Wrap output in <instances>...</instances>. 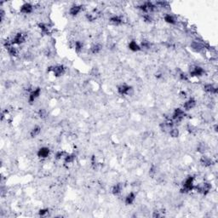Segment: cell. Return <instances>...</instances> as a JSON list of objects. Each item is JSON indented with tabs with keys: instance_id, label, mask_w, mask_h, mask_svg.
I'll return each instance as SVG.
<instances>
[{
	"instance_id": "1",
	"label": "cell",
	"mask_w": 218,
	"mask_h": 218,
	"mask_svg": "<svg viewBox=\"0 0 218 218\" xmlns=\"http://www.w3.org/2000/svg\"><path fill=\"white\" fill-rule=\"evenodd\" d=\"M194 177L190 176L188 177H187L184 182H182V193H189L191 191L194 190Z\"/></svg>"
},
{
	"instance_id": "2",
	"label": "cell",
	"mask_w": 218,
	"mask_h": 218,
	"mask_svg": "<svg viewBox=\"0 0 218 218\" xmlns=\"http://www.w3.org/2000/svg\"><path fill=\"white\" fill-rule=\"evenodd\" d=\"M185 116H186L185 111L183 109L178 107L174 110V112L172 113V116H171V119L174 121L175 124H177V123L182 121V119L185 118Z\"/></svg>"
},
{
	"instance_id": "3",
	"label": "cell",
	"mask_w": 218,
	"mask_h": 218,
	"mask_svg": "<svg viewBox=\"0 0 218 218\" xmlns=\"http://www.w3.org/2000/svg\"><path fill=\"white\" fill-rule=\"evenodd\" d=\"M52 72L56 77H61L66 73V67L63 65H56L53 66H49L48 69V73Z\"/></svg>"
},
{
	"instance_id": "4",
	"label": "cell",
	"mask_w": 218,
	"mask_h": 218,
	"mask_svg": "<svg viewBox=\"0 0 218 218\" xmlns=\"http://www.w3.org/2000/svg\"><path fill=\"white\" fill-rule=\"evenodd\" d=\"M26 35L24 34L23 32H18V33H16V35L14 36V38L11 39L13 45L14 44H17V45L22 44H24L25 42H26Z\"/></svg>"
},
{
	"instance_id": "5",
	"label": "cell",
	"mask_w": 218,
	"mask_h": 218,
	"mask_svg": "<svg viewBox=\"0 0 218 218\" xmlns=\"http://www.w3.org/2000/svg\"><path fill=\"white\" fill-rule=\"evenodd\" d=\"M41 94V88L38 87L36 89H33L29 93V96H28V102L30 104H32L33 102H35V101L39 97Z\"/></svg>"
},
{
	"instance_id": "6",
	"label": "cell",
	"mask_w": 218,
	"mask_h": 218,
	"mask_svg": "<svg viewBox=\"0 0 218 218\" xmlns=\"http://www.w3.org/2000/svg\"><path fill=\"white\" fill-rule=\"evenodd\" d=\"M204 68L201 66H193L190 71H189V75L191 77H201L204 74Z\"/></svg>"
},
{
	"instance_id": "7",
	"label": "cell",
	"mask_w": 218,
	"mask_h": 218,
	"mask_svg": "<svg viewBox=\"0 0 218 218\" xmlns=\"http://www.w3.org/2000/svg\"><path fill=\"white\" fill-rule=\"evenodd\" d=\"M132 90H133L132 87L125 84H121L118 87V92L121 96H129Z\"/></svg>"
},
{
	"instance_id": "8",
	"label": "cell",
	"mask_w": 218,
	"mask_h": 218,
	"mask_svg": "<svg viewBox=\"0 0 218 218\" xmlns=\"http://www.w3.org/2000/svg\"><path fill=\"white\" fill-rule=\"evenodd\" d=\"M33 9H34V7H33V5H32V4H30V3H24L21 6L20 12L22 13V14H25V15H28V14H31V13L33 12Z\"/></svg>"
},
{
	"instance_id": "9",
	"label": "cell",
	"mask_w": 218,
	"mask_h": 218,
	"mask_svg": "<svg viewBox=\"0 0 218 218\" xmlns=\"http://www.w3.org/2000/svg\"><path fill=\"white\" fill-rule=\"evenodd\" d=\"M49 154H50V150L49 148L48 147H40L38 152H37V155L39 159H47L49 156Z\"/></svg>"
},
{
	"instance_id": "10",
	"label": "cell",
	"mask_w": 218,
	"mask_h": 218,
	"mask_svg": "<svg viewBox=\"0 0 218 218\" xmlns=\"http://www.w3.org/2000/svg\"><path fill=\"white\" fill-rule=\"evenodd\" d=\"M196 101L194 100V98H189L188 100H187L186 101L184 102L183 104V109L184 111H189L191 109H193L196 106Z\"/></svg>"
},
{
	"instance_id": "11",
	"label": "cell",
	"mask_w": 218,
	"mask_h": 218,
	"mask_svg": "<svg viewBox=\"0 0 218 218\" xmlns=\"http://www.w3.org/2000/svg\"><path fill=\"white\" fill-rule=\"evenodd\" d=\"M83 9H84L83 5H78V4L73 5L69 9V15L72 16H77L81 11H83Z\"/></svg>"
},
{
	"instance_id": "12",
	"label": "cell",
	"mask_w": 218,
	"mask_h": 218,
	"mask_svg": "<svg viewBox=\"0 0 218 218\" xmlns=\"http://www.w3.org/2000/svg\"><path fill=\"white\" fill-rule=\"evenodd\" d=\"M204 90L207 93H210V94H214V95H217V94L218 89L217 87H215L213 84H206L204 86Z\"/></svg>"
},
{
	"instance_id": "13",
	"label": "cell",
	"mask_w": 218,
	"mask_h": 218,
	"mask_svg": "<svg viewBox=\"0 0 218 218\" xmlns=\"http://www.w3.org/2000/svg\"><path fill=\"white\" fill-rule=\"evenodd\" d=\"M136 198H137V196H136L135 193L130 192V193L125 197V199H124L125 204H126V205H131L133 203L136 201Z\"/></svg>"
},
{
	"instance_id": "14",
	"label": "cell",
	"mask_w": 218,
	"mask_h": 218,
	"mask_svg": "<svg viewBox=\"0 0 218 218\" xmlns=\"http://www.w3.org/2000/svg\"><path fill=\"white\" fill-rule=\"evenodd\" d=\"M164 21H165L166 23H168V24L170 25H176L177 24V19L175 18V16L170 15V14H166V15H164Z\"/></svg>"
},
{
	"instance_id": "15",
	"label": "cell",
	"mask_w": 218,
	"mask_h": 218,
	"mask_svg": "<svg viewBox=\"0 0 218 218\" xmlns=\"http://www.w3.org/2000/svg\"><path fill=\"white\" fill-rule=\"evenodd\" d=\"M191 48H192V49H193L194 51H195V52H201L203 49H204V45H203L201 43L194 41V42L191 44Z\"/></svg>"
},
{
	"instance_id": "16",
	"label": "cell",
	"mask_w": 218,
	"mask_h": 218,
	"mask_svg": "<svg viewBox=\"0 0 218 218\" xmlns=\"http://www.w3.org/2000/svg\"><path fill=\"white\" fill-rule=\"evenodd\" d=\"M212 159L209 158V157H207V156H202L201 157V159H200V164H202L203 166H204V167H210L212 165Z\"/></svg>"
},
{
	"instance_id": "17",
	"label": "cell",
	"mask_w": 218,
	"mask_h": 218,
	"mask_svg": "<svg viewBox=\"0 0 218 218\" xmlns=\"http://www.w3.org/2000/svg\"><path fill=\"white\" fill-rule=\"evenodd\" d=\"M109 21L112 23L113 25L115 26H119V25H121L124 21L123 18L119 16H112L110 19H109Z\"/></svg>"
},
{
	"instance_id": "18",
	"label": "cell",
	"mask_w": 218,
	"mask_h": 218,
	"mask_svg": "<svg viewBox=\"0 0 218 218\" xmlns=\"http://www.w3.org/2000/svg\"><path fill=\"white\" fill-rule=\"evenodd\" d=\"M128 47L133 52H137V51H140L142 49L141 46L135 40L130 41L129 43V44H128Z\"/></svg>"
},
{
	"instance_id": "19",
	"label": "cell",
	"mask_w": 218,
	"mask_h": 218,
	"mask_svg": "<svg viewBox=\"0 0 218 218\" xmlns=\"http://www.w3.org/2000/svg\"><path fill=\"white\" fill-rule=\"evenodd\" d=\"M101 50H102V45L101 44H94L90 47V52L94 55L99 54Z\"/></svg>"
},
{
	"instance_id": "20",
	"label": "cell",
	"mask_w": 218,
	"mask_h": 218,
	"mask_svg": "<svg viewBox=\"0 0 218 218\" xmlns=\"http://www.w3.org/2000/svg\"><path fill=\"white\" fill-rule=\"evenodd\" d=\"M123 190V184L122 183H117L112 188V193L113 195H119L122 193Z\"/></svg>"
},
{
	"instance_id": "21",
	"label": "cell",
	"mask_w": 218,
	"mask_h": 218,
	"mask_svg": "<svg viewBox=\"0 0 218 218\" xmlns=\"http://www.w3.org/2000/svg\"><path fill=\"white\" fill-rule=\"evenodd\" d=\"M41 133V127L40 126H34L31 130H30V137L32 138L37 137L38 136H39Z\"/></svg>"
},
{
	"instance_id": "22",
	"label": "cell",
	"mask_w": 218,
	"mask_h": 218,
	"mask_svg": "<svg viewBox=\"0 0 218 218\" xmlns=\"http://www.w3.org/2000/svg\"><path fill=\"white\" fill-rule=\"evenodd\" d=\"M76 159V154H67V155L65 157L64 163L65 164H72Z\"/></svg>"
},
{
	"instance_id": "23",
	"label": "cell",
	"mask_w": 218,
	"mask_h": 218,
	"mask_svg": "<svg viewBox=\"0 0 218 218\" xmlns=\"http://www.w3.org/2000/svg\"><path fill=\"white\" fill-rule=\"evenodd\" d=\"M7 51H8L9 55L11 56H17L19 55V50L18 49L15 47L14 45L10 46L9 48L7 49Z\"/></svg>"
},
{
	"instance_id": "24",
	"label": "cell",
	"mask_w": 218,
	"mask_h": 218,
	"mask_svg": "<svg viewBox=\"0 0 218 218\" xmlns=\"http://www.w3.org/2000/svg\"><path fill=\"white\" fill-rule=\"evenodd\" d=\"M39 29H40L41 32H43V33L47 34V35L49 33V27L48 24L43 23V22H42V23H39Z\"/></svg>"
},
{
	"instance_id": "25",
	"label": "cell",
	"mask_w": 218,
	"mask_h": 218,
	"mask_svg": "<svg viewBox=\"0 0 218 218\" xmlns=\"http://www.w3.org/2000/svg\"><path fill=\"white\" fill-rule=\"evenodd\" d=\"M84 49V43L82 41L77 40L75 42V46H74V49L77 53H80L82 52Z\"/></svg>"
},
{
	"instance_id": "26",
	"label": "cell",
	"mask_w": 218,
	"mask_h": 218,
	"mask_svg": "<svg viewBox=\"0 0 218 218\" xmlns=\"http://www.w3.org/2000/svg\"><path fill=\"white\" fill-rule=\"evenodd\" d=\"M67 155V153L66 152H65L63 150H61V151H58L56 153V155H55V159H56V160H60V159H64L65 157Z\"/></svg>"
},
{
	"instance_id": "27",
	"label": "cell",
	"mask_w": 218,
	"mask_h": 218,
	"mask_svg": "<svg viewBox=\"0 0 218 218\" xmlns=\"http://www.w3.org/2000/svg\"><path fill=\"white\" fill-rule=\"evenodd\" d=\"M38 115L41 119H46L48 117V113L46 111V109L44 108H39L38 111Z\"/></svg>"
},
{
	"instance_id": "28",
	"label": "cell",
	"mask_w": 218,
	"mask_h": 218,
	"mask_svg": "<svg viewBox=\"0 0 218 218\" xmlns=\"http://www.w3.org/2000/svg\"><path fill=\"white\" fill-rule=\"evenodd\" d=\"M169 133H170V136L172 138H177L179 137V135H180V131H179V129L177 128H172L169 131Z\"/></svg>"
},
{
	"instance_id": "29",
	"label": "cell",
	"mask_w": 218,
	"mask_h": 218,
	"mask_svg": "<svg viewBox=\"0 0 218 218\" xmlns=\"http://www.w3.org/2000/svg\"><path fill=\"white\" fill-rule=\"evenodd\" d=\"M206 149H207L206 146L204 145V144H203V143H200L199 145L198 146V147H197L198 152H199V153H201V154H204V153L206 151Z\"/></svg>"
},
{
	"instance_id": "30",
	"label": "cell",
	"mask_w": 218,
	"mask_h": 218,
	"mask_svg": "<svg viewBox=\"0 0 218 218\" xmlns=\"http://www.w3.org/2000/svg\"><path fill=\"white\" fill-rule=\"evenodd\" d=\"M49 212V210L48 208H44V209H40L39 211V215L40 217H45L48 215V213Z\"/></svg>"
},
{
	"instance_id": "31",
	"label": "cell",
	"mask_w": 218,
	"mask_h": 218,
	"mask_svg": "<svg viewBox=\"0 0 218 218\" xmlns=\"http://www.w3.org/2000/svg\"><path fill=\"white\" fill-rule=\"evenodd\" d=\"M143 19H144V21H145L146 22H147V23H151V22L153 21V17L150 16L149 14H146V15H144Z\"/></svg>"
},
{
	"instance_id": "32",
	"label": "cell",
	"mask_w": 218,
	"mask_h": 218,
	"mask_svg": "<svg viewBox=\"0 0 218 218\" xmlns=\"http://www.w3.org/2000/svg\"><path fill=\"white\" fill-rule=\"evenodd\" d=\"M156 173H157V167L155 166V165H153L151 168H150V170H149V174L152 176V177H154L156 175Z\"/></svg>"
},
{
	"instance_id": "33",
	"label": "cell",
	"mask_w": 218,
	"mask_h": 218,
	"mask_svg": "<svg viewBox=\"0 0 218 218\" xmlns=\"http://www.w3.org/2000/svg\"><path fill=\"white\" fill-rule=\"evenodd\" d=\"M187 129L188 132H190V133H194V132H196V130H197V129L194 127V125H192V124H188L187 127Z\"/></svg>"
},
{
	"instance_id": "34",
	"label": "cell",
	"mask_w": 218,
	"mask_h": 218,
	"mask_svg": "<svg viewBox=\"0 0 218 218\" xmlns=\"http://www.w3.org/2000/svg\"><path fill=\"white\" fill-rule=\"evenodd\" d=\"M163 216H164L163 214H160V211H158V210L154 211V213H153V217H154V218L162 217Z\"/></svg>"
},
{
	"instance_id": "35",
	"label": "cell",
	"mask_w": 218,
	"mask_h": 218,
	"mask_svg": "<svg viewBox=\"0 0 218 218\" xmlns=\"http://www.w3.org/2000/svg\"><path fill=\"white\" fill-rule=\"evenodd\" d=\"M179 96H180V98H181V99H186L187 96V95L186 91L182 90V91H181V92H180Z\"/></svg>"
}]
</instances>
